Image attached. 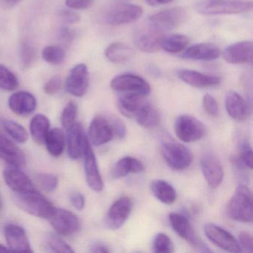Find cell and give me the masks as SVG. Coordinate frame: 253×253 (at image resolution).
Returning <instances> with one entry per match:
<instances>
[{
  "label": "cell",
  "mask_w": 253,
  "mask_h": 253,
  "mask_svg": "<svg viewBox=\"0 0 253 253\" xmlns=\"http://www.w3.org/2000/svg\"><path fill=\"white\" fill-rule=\"evenodd\" d=\"M8 249L7 247H5V246L2 245V244H0V253H2V252H6L8 251Z\"/></svg>",
  "instance_id": "cell-54"
},
{
  "label": "cell",
  "mask_w": 253,
  "mask_h": 253,
  "mask_svg": "<svg viewBox=\"0 0 253 253\" xmlns=\"http://www.w3.org/2000/svg\"><path fill=\"white\" fill-rule=\"evenodd\" d=\"M241 161L247 168H253V149L248 141H244L240 146V155Z\"/></svg>",
  "instance_id": "cell-43"
},
{
  "label": "cell",
  "mask_w": 253,
  "mask_h": 253,
  "mask_svg": "<svg viewBox=\"0 0 253 253\" xmlns=\"http://www.w3.org/2000/svg\"><path fill=\"white\" fill-rule=\"evenodd\" d=\"M0 159L10 166L20 167L24 164L26 156L23 151L0 133Z\"/></svg>",
  "instance_id": "cell-24"
},
{
  "label": "cell",
  "mask_w": 253,
  "mask_h": 253,
  "mask_svg": "<svg viewBox=\"0 0 253 253\" xmlns=\"http://www.w3.org/2000/svg\"><path fill=\"white\" fill-rule=\"evenodd\" d=\"M19 207L35 217L48 219L54 206L38 190L17 195L16 198Z\"/></svg>",
  "instance_id": "cell-4"
},
{
  "label": "cell",
  "mask_w": 253,
  "mask_h": 253,
  "mask_svg": "<svg viewBox=\"0 0 253 253\" xmlns=\"http://www.w3.org/2000/svg\"><path fill=\"white\" fill-rule=\"evenodd\" d=\"M71 202L75 209L78 211H82L85 207V198L79 192L73 193L70 197Z\"/></svg>",
  "instance_id": "cell-49"
},
{
  "label": "cell",
  "mask_w": 253,
  "mask_h": 253,
  "mask_svg": "<svg viewBox=\"0 0 253 253\" xmlns=\"http://www.w3.org/2000/svg\"><path fill=\"white\" fill-rule=\"evenodd\" d=\"M144 98L145 96L141 94L124 93L118 99V109L124 116L134 118L136 114L146 102Z\"/></svg>",
  "instance_id": "cell-27"
},
{
  "label": "cell",
  "mask_w": 253,
  "mask_h": 253,
  "mask_svg": "<svg viewBox=\"0 0 253 253\" xmlns=\"http://www.w3.org/2000/svg\"><path fill=\"white\" fill-rule=\"evenodd\" d=\"M186 10L181 7L163 10L149 17V28L161 34L169 32L179 27L186 20Z\"/></svg>",
  "instance_id": "cell-3"
},
{
  "label": "cell",
  "mask_w": 253,
  "mask_h": 253,
  "mask_svg": "<svg viewBox=\"0 0 253 253\" xmlns=\"http://www.w3.org/2000/svg\"><path fill=\"white\" fill-rule=\"evenodd\" d=\"M74 35L73 32L67 28H64L60 31V38L66 42H71L73 40Z\"/></svg>",
  "instance_id": "cell-51"
},
{
  "label": "cell",
  "mask_w": 253,
  "mask_h": 253,
  "mask_svg": "<svg viewBox=\"0 0 253 253\" xmlns=\"http://www.w3.org/2000/svg\"><path fill=\"white\" fill-rule=\"evenodd\" d=\"M4 178L6 184L17 195L37 190L31 179L19 169L18 167L13 166L7 167L4 171Z\"/></svg>",
  "instance_id": "cell-15"
},
{
  "label": "cell",
  "mask_w": 253,
  "mask_h": 253,
  "mask_svg": "<svg viewBox=\"0 0 253 253\" xmlns=\"http://www.w3.org/2000/svg\"><path fill=\"white\" fill-rule=\"evenodd\" d=\"M195 10L205 16L238 14L253 8L251 1L241 0H202L196 3Z\"/></svg>",
  "instance_id": "cell-2"
},
{
  "label": "cell",
  "mask_w": 253,
  "mask_h": 253,
  "mask_svg": "<svg viewBox=\"0 0 253 253\" xmlns=\"http://www.w3.org/2000/svg\"><path fill=\"white\" fill-rule=\"evenodd\" d=\"M111 87L115 91L122 94L134 93L146 97L151 92L150 85L143 78L131 74L115 77L111 81Z\"/></svg>",
  "instance_id": "cell-9"
},
{
  "label": "cell",
  "mask_w": 253,
  "mask_h": 253,
  "mask_svg": "<svg viewBox=\"0 0 253 253\" xmlns=\"http://www.w3.org/2000/svg\"><path fill=\"white\" fill-rule=\"evenodd\" d=\"M61 88V79L59 76H54L45 84L44 91L47 94L53 95L57 94Z\"/></svg>",
  "instance_id": "cell-45"
},
{
  "label": "cell",
  "mask_w": 253,
  "mask_h": 253,
  "mask_svg": "<svg viewBox=\"0 0 253 253\" xmlns=\"http://www.w3.org/2000/svg\"><path fill=\"white\" fill-rule=\"evenodd\" d=\"M203 107H204V111L210 116H216L218 113V106H217V101L210 94H207L204 96Z\"/></svg>",
  "instance_id": "cell-44"
},
{
  "label": "cell",
  "mask_w": 253,
  "mask_h": 253,
  "mask_svg": "<svg viewBox=\"0 0 253 253\" xmlns=\"http://www.w3.org/2000/svg\"><path fill=\"white\" fill-rule=\"evenodd\" d=\"M85 136L82 126L78 123H75L70 128H68V152L72 159L77 160L82 156L83 145Z\"/></svg>",
  "instance_id": "cell-26"
},
{
  "label": "cell",
  "mask_w": 253,
  "mask_h": 253,
  "mask_svg": "<svg viewBox=\"0 0 253 253\" xmlns=\"http://www.w3.org/2000/svg\"><path fill=\"white\" fill-rule=\"evenodd\" d=\"M134 118L139 125L145 128H155L159 125L161 121V116L158 111L146 101L136 114Z\"/></svg>",
  "instance_id": "cell-31"
},
{
  "label": "cell",
  "mask_w": 253,
  "mask_h": 253,
  "mask_svg": "<svg viewBox=\"0 0 253 253\" xmlns=\"http://www.w3.org/2000/svg\"><path fill=\"white\" fill-rule=\"evenodd\" d=\"M134 51L124 42H114L105 51L106 58L115 64H124L131 60Z\"/></svg>",
  "instance_id": "cell-28"
},
{
  "label": "cell",
  "mask_w": 253,
  "mask_h": 253,
  "mask_svg": "<svg viewBox=\"0 0 253 253\" xmlns=\"http://www.w3.org/2000/svg\"><path fill=\"white\" fill-rule=\"evenodd\" d=\"M8 106L14 113L21 116L30 115L36 109L35 96L27 91H18L10 97Z\"/></svg>",
  "instance_id": "cell-23"
},
{
  "label": "cell",
  "mask_w": 253,
  "mask_h": 253,
  "mask_svg": "<svg viewBox=\"0 0 253 253\" xmlns=\"http://www.w3.org/2000/svg\"><path fill=\"white\" fill-rule=\"evenodd\" d=\"M94 0H66V6L75 10H84L90 8Z\"/></svg>",
  "instance_id": "cell-46"
},
{
  "label": "cell",
  "mask_w": 253,
  "mask_h": 253,
  "mask_svg": "<svg viewBox=\"0 0 253 253\" xmlns=\"http://www.w3.org/2000/svg\"><path fill=\"white\" fill-rule=\"evenodd\" d=\"M19 85L17 77L8 68L0 64V89L12 91Z\"/></svg>",
  "instance_id": "cell-36"
},
{
  "label": "cell",
  "mask_w": 253,
  "mask_h": 253,
  "mask_svg": "<svg viewBox=\"0 0 253 253\" xmlns=\"http://www.w3.org/2000/svg\"><path fill=\"white\" fill-rule=\"evenodd\" d=\"M91 253H109V250L103 244H100V243H96V244H93L92 247H91Z\"/></svg>",
  "instance_id": "cell-52"
},
{
  "label": "cell",
  "mask_w": 253,
  "mask_h": 253,
  "mask_svg": "<svg viewBox=\"0 0 253 253\" xmlns=\"http://www.w3.org/2000/svg\"><path fill=\"white\" fill-rule=\"evenodd\" d=\"M162 34L149 28V30H139L133 37L134 45L140 51L146 53H155L161 48Z\"/></svg>",
  "instance_id": "cell-20"
},
{
  "label": "cell",
  "mask_w": 253,
  "mask_h": 253,
  "mask_svg": "<svg viewBox=\"0 0 253 253\" xmlns=\"http://www.w3.org/2000/svg\"><path fill=\"white\" fill-rule=\"evenodd\" d=\"M48 220L59 235H71L78 232L81 222L74 213L54 207Z\"/></svg>",
  "instance_id": "cell-10"
},
{
  "label": "cell",
  "mask_w": 253,
  "mask_h": 253,
  "mask_svg": "<svg viewBox=\"0 0 253 253\" xmlns=\"http://www.w3.org/2000/svg\"><path fill=\"white\" fill-rule=\"evenodd\" d=\"M253 44L251 41H242L229 45L223 51L225 61L229 64L239 65L253 62Z\"/></svg>",
  "instance_id": "cell-16"
},
{
  "label": "cell",
  "mask_w": 253,
  "mask_h": 253,
  "mask_svg": "<svg viewBox=\"0 0 253 253\" xmlns=\"http://www.w3.org/2000/svg\"><path fill=\"white\" fill-rule=\"evenodd\" d=\"M154 252L158 253H172L174 246L168 235L158 233L153 242Z\"/></svg>",
  "instance_id": "cell-40"
},
{
  "label": "cell",
  "mask_w": 253,
  "mask_h": 253,
  "mask_svg": "<svg viewBox=\"0 0 253 253\" xmlns=\"http://www.w3.org/2000/svg\"><path fill=\"white\" fill-rule=\"evenodd\" d=\"M82 156L84 157L85 178L88 186L95 192H100L103 189V179L99 171L95 155L86 136L83 145Z\"/></svg>",
  "instance_id": "cell-8"
},
{
  "label": "cell",
  "mask_w": 253,
  "mask_h": 253,
  "mask_svg": "<svg viewBox=\"0 0 253 253\" xmlns=\"http://www.w3.org/2000/svg\"><path fill=\"white\" fill-rule=\"evenodd\" d=\"M143 14V10L134 4L121 3L114 5L108 11L106 21L112 26L130 24L138 20Z\"/></svg>",
  "instance_id": "cell-7"
},
{
  "label": "cell",
  "mask_w": 253,
  "mask_h": 253,
  "mask_svg": "<svg viewBox=\"0 0 253 253\" xmlns=\"http://www.w3.org/2000/svg\"><path fill=\"white\" fill-rule=\"evenodd\" d=\"M90 140L94 146H100L106 144L113 138L112 124L101 116L93 118L88 129Z\"/></svg>",
  "instance_id": "cell-17"
},
{
  "label": "cell",
  "mask_w": 253,
  "mask_h": 253,
  "mask_svg": "<svg viewBox=\"0 0 253 253\" xmlns=\"http://www.w3.org/2000/svg\"><path fill=\"white\" fill-rule=\"evenodd\" d=\"M42 56L46 63L53 66H58L63 63L66 54L63 48L54 45H49L44 48Z\"/></svg>",
  "instance_id": "cell-37"
},
{
  "label": "cell",
  "mask_w": 253,
  "mask_h": 253,
  "mask_svg": "<svg viewBox=\"0 0 253 253\" xmlns=\"http://www.w3.org/2000/svg\"><path fill=\"white\" fill-rule=\"evenodd\" d=\"M150 189L157 199L165 204H172L175 202L177 194L174 187L162 179L153 180L151 183Z\"/></svg>",
  "instance_id": "cell-30"
},
{
  "label": "cell",
  "mask_w": 253,
  "mask_h": 253,
  "mask_svg": "<svg viewBox=\"0 0 253 253\" xmlns=\"http://www.w3.org/2000/svg\"><path fill=\"white\" fill-rule=\"evenodd\" d=\"M89 84L88 67L84 63L77 65L71 70L66 81V89L75 97L85 95Z\"/></svg>",
  "instance_id": "cell-13"
},
{
  "label": "cell",
  "mask_w": 253,
  "mask_h": 253,
  "mask_svg": "<svg viewBox=\"0 0 253 253\" xmlns=\"http://www.w3.org/2000/svg\"><path fill=\"white\" fill-rule=\"evenodd\" d=\"M112 124L115 134H116L119 138H124L126 134V128L125 124L121 120L118 119L114 120Z\"/></svg>",
  "instance_id": "cell-50"
},
{
  "label": "cell",
  "mask_w": 253,
  "mask_h": 253,
  "mask_svg": "<svg viewBox=\"0 0 253 253\" xmlns=\"http://www.w3.org/2000/svg\"><path fill=\"white\" fill-rule=\"evenodd\" d=\"M1 210H2V204H1V201H0V214H1Z\"/></svg>",
  "instance_id": "cell-55"
},
{
  "label": "cell",
  "mask_w": 253,
  "mask_h": 253,
  "mask_svg": "<svg viewBox=\"0 0 253 253\" xmlns=\"http://www.w3.org/2000/svg\"><path fill=\"white\" fill-rule=\"evenodd\" d=\"M201 170L207 183L212 189L218 187L223 178V169L219 160L212 155H206L201 161Z\"/></svg>",
  "instance_id": "cell-19"
},
{
  "label": "cell",
  "mask_w": 253,
  "mask_h": 253,
  "mask_svg": "<svg viewBox=\"0 0 253 253\" xmlns=\"http://www.w3.org/2000/svg\"><path fill=\"white\" fill-rule=\"evenodd\" d=\"M173 0H145L146 4L150 6H158V5H165L172 2Z\"/></svg>",
  "instance_id": "cell-53"
},
{
  "label": "cell",
  "mask_w": 253,
  "mask_h": 253,
  "mask_svg": "<svg viewBox=\"0 0 253 253\" xmlns=\"http://www.w3.org/2000/svg\"><path fill=\"white\" fill-rule=\"evenodd\" d=\"M253 195L246 185L235 189L226 207V214L232 220L242 223L253 222Z\"/></svg>",
  "instance_id": "cell-1"
},
{
  "label": "cell",
  "mask_w": 253,
  "mask_h": 253,
  "mask_svg": "<svg viewBox=\"0 0 253 253\" xmlns=\"http://www.w3.org/2000/svg\"><path fill=\"white\" fill-rule=\"evenodd\" d=\"M220 51L214 44L204 42L195 44L185 49L182 57L186 60L212 61L218 58Z\"/></svg>",
  "instance_id": "cell-22"
},
{
  "label": "cell",
  "mask_w": 253,
  "mask_h": 253,
  "mask_svg": "<svg viewBox=\"0 0 253 253\" xmlns=\"http://www.w3.org/2000/svg\"><path fill=\"white\" fill-rule=\"evenodd\" d=\"M239 241L241 243L240 247H242L249 253H252L253 251V240L251 234L245 231L240 232Z\"/></svg>",
  "instance_id": "cell-47"
},
{
  "label": "cell",
  "mask_w": 253,
  "mask_h": 253,
  "mask_svg": "<svg viewBox=\"0 0 253 253\" xmlns=\"http://www.w3.org/2000/svg\"><path fill=\"white\" fill-rule=\"evenodd\" d=\"M48 244L51 251L54 253H74L72 247L57 235H50L48 237Z\"/></svg>",
  "instance_id": "cell-41"
},
{
  "label": "cell",
  "mask_w": 253,
  "mask_h": 253,
  "mask_svg": "<svg viewBox=\"0 0 253 253\" xmlns=\"http://www.w3.org/2000/svg\"><path fill=\"white\" fill-rule=\"evenodd\" d=\"M225 106L228 115L237 121H243L248 118V106L238 93L230 91L225 97Z\"/></svg>",
  "instance_id": "cell-25"
},
{
  "label": "cell",
  "mask_w": 253,
  "mask_h": 253,
  "mask_svg": "<svg viewBox=\"0 0 253 253\" xmlns=\"http://www.w3.org/2000/svg\"><path fill=\"white\" fill-rule=\"evenodd\" d=\"M38 183L47 192L55 190L58 185V178L52 174L41 173L38 175Z\"/></svg>",
  "instance_id": "cell-42"
},
{
  "label": "cell",
  "mask_w": 253,
  "mask_h": 253,
  "mask_svg": "<svg viewBox=\"0 0 253 253\" xmlns=\"http://www.w3.org/2000/svg\"><path fill=\"white\" fill-rule=\"evenodd\" d=\"M164 161L170 168L174 170H183L192 164V152L180 143H166L161 148Z\"/></svg>",
  "instance_id": "cell-6"
},
{
  "label": "cell",
  "mask_w": 253,
  "mask_h": 253,
  "mask_svg": "<svg viewBox=\"0 0 253 253\" xmlns=\"http://www.w3.org/2000/svg\"><path fill=\"white\" fill-rule=\"evenodd\" d=\"M60 17L61 20L67 24H74L81 20V16L78 13L69 10H61L60 11Z\"/></svg>",
  "instance_id": "cell-48"
},
{
  "label": "cell",
  "mask_w": 253,
  "mask_h": 253,
  "mask_svg": "<svg viewBox=\"0 0 253 253\" xmlns=\"http://www.w3.org/2000/svg\"><path fill=\"white\" fill-rule=\"evenodd\" d=\"M189 40L183 35H170L164 37L161 42V48L171 54H177L184 51L189 45Z\"/></svg>",
  "instance_id": "cell-34"
},
{
  "label": "cell",
  "mask_w": 253,
  "mask_h": 253,
  "mask_svg": "<svg viewBox=\"0 0 253 253\" xmlns=\"http://www.w3.org/2000/svg\"><path fill=\"white\" fill-rule=\"evenodd\" d=\"M178 78L185 84L195 88L216 86L221 82L219 77L205 75L190 69H182L178 72Z\"/></svg>",
  "instance_id": "cell-21"
},
{
  "label": "cell",
  "mask_w": 253,
  "mask_h": 253,
  "mask_svg": "<svg viewBox=\"0 0 253 253\" xmlns=\"http://www.w3.org/2000/svg\"><path fill=\"white\" fill-rule=\"evenodd\" d=\"M36 58V51L32 45L27 42L21 44L20 49V59L23 69L30 68Z\"/></svg>",
  "instance_id": "cell-39"
},
{
  "label": "cell",
  "mask_w": 253,
  "mask_h": 253,
  "mask_svg": "<svg viewBox=\"0 0 253 253\" xmlns=\"http://www.w3.org/2000/svg\"><path fill=\"white\" fill-rule=\"evenodd\" d=\"M5 236L8 248L18 253H32L26 231L17 224H8L5 228Z\"/></svg>",
  "instance_id": "cell-18"
},
{
  "label": "cell",
  "mask_w": 253,
  "mask_h": 253,
  "mask_svg": "<svg viewBox=\"0 0 253 253\" xmlns=\"http://www.w3.org/2000/svg\"><path fill=\"white\" fill-rule=\"evenodd\" d=\"M47 150L52 156L58 157L63 154L66 146V137L61 128L49 130L45 139Z\"/></svg>",
  "instance_id": "cell-32"
},
{
  "label": "cell",
  "mask_w": 253,
  "mask_h": 253,
  "mask_svg": "<svg viewBox=\"0 0 253 253\" xmlns=\"http://www.w3.org/2000/svg\"><path fill=\"white\" fill-rule=\"evenodd\" d=\"M169 221L171 227L180 238L193 247L205 250V246L197 236L189 219L186 216L179 213H171L169 214Z\"/></svg>",
  "instance_id": "cell-14"
},
{
  "label": "cell",
  "mask_w": 253,
  "mask_h": 253,
  "mask_svg": "<svg viewBox=\"0 0 253 253\" xmlns=\"http://www.w3.org/2000/svg\"><path fill=\"white\" fill-rule=\"evenodd\" d=\"M2 126L5 131L18 143H26L29 139L27 131L25 129L24 127L17 123L10 120H5L2 122Z\"/></svg>",
  "instance_id": "cell-35"
},
{
  "label": "cell",
  "mask_w": 253,
  "mask_h": 253,
  "mask_svg": "<svg viewBox=\"0 0 253 253\" xmlns=\"http://www.w3.org/2000/svg\"><path fill=\"white\" fill-rule=\"evenodd\" d=\"M144 170V166L139 160L131 157L121 158L112 169V176L115 179L121 178L130 173H140Z\"/></svg>",
  "instance_id": "cell-29"
},
{
  "label": "cell",
  "mask_w": 253,
  "mask_h": 253,
  "mask_svg": "<svg viewBox=\"0 0 253 253\" xmlns=\"http://www.w3.org/2000/svg\"><path fill=\"white\" fill-rule=\"evenodd\" d=\"M207 238L219 248L229 253H241L242 251L240 244L232 234L220 226L209 223L204 227Z\"/></svg>",
  "instance_id": "cell-12"
},
{
  "label": "cell",
  "mask_w": 253,
  "mask_h": 253,
  "mask_svg": "<svg viewBox=\"0 0 253 253\" xmlns=\"http://www.w3.org/2000/svg\"><path fill=\"white\" fill-rule=\"evenodd\" d=\"M49 128L50 121L48 118L43 115H37L32 118L30 124L32 138L38 144H42L49 131Z\"/></svg>",
  "instance_id": "cell-33"
},
{
  "label": "cell",
  "mask_w": 253,
  "mask_h": 253,
  "mask_svg": "<svg viewBox=\"0 0 253 253\" xmlns=\"http://www.w3.org/2000/svg\"><path fill=\"white\" fill-rule=\"evenodd\" d=\"M176 135L185 143H192L201 140L206 134V127L195 117L183 115L174 123Z\"/></svg>",
  "instance_id": "cell-5"
},
{
  "label": "cell",
  "mask_w": 253,
  "mask_h": 253,
  "mask_svg": "<svg viewBox=\"0 0 253 253\" xmlns=\"http://www.w3.org/2000/svg\"><path fill=\"white\" fill-rule=\"evenodd\" d=\"M77 115H78V105L75 101L69 102L63 109L61 115V123L66 129L70 128L75 124Z\"/></svg>",
  "instance_id": "cell-38"
},
{
  "label": "cell",
  "mask_w": 253,
  "mask_h": 253,
  "mask_svg": "<svg viewBox=\"0 0 253 253\" xmlns=\"http://www.w3.org/2000/svg\"><path fill=\"white\" fill-rule=\"evenodd\" d=\"M133 209V201L128 197H124L115 201L108 211L106 224L109 229L116 230L126 222Z\"/></svg>",
  "instance_id": "cell-11"
}]
</instances>
